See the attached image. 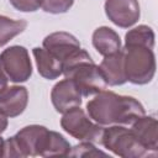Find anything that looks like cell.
Segmentation results:
<instances>
[{
    "label": "cell",
    "mask_w": 158,
    "mask_h": 158,
    "mask_svg": "<svg viewBox=\"0 0 158 158\" xmlns=\"http://www.w3.org/2000/svg\"><path fill=\"white\" fill-rule=\"evenodd\" d=\"M86 114L101 126H126L143 116L146 111L143 105L133 96L104 90L86 102Z\"/></svg>",
    "instance_id": "6da1fadb"
},
{
    "label": "cell",
    "mask_w": 158,
    "mask_h": 158,
    "mask_svg": "<svg viewBox=\"0 0 158 158\" xmlns=\"http://www.w3.org/2000/svg\"><path fill=\"white\" fill-rule=\"evenodd\" d=\"M62 74L74 81L81 96L96 95L106 90L107 83L99 68L85 49H79L62 63Z\"/></svg>",
    "instance_id": "7a4b0ae2"
},
{
    "label": "cell",
    "mask_w": 158,
    "mask_h": 158,
    "mask_svg": "<svg viewBox=\"0 0 158 158\" xmlns=\"http://www.w3.org/2000/svg\"><path fill=\"white\" fill-rule=\"evenodd\" d=\"M123 68L127 81L135 85H146L156 74V56L153 49L144 46H123Z\"/></svg>",
    "instance_id": "3957f363"
},
{
    "label": "cell",
    "mask_w": 158,
    "mask_h": 158,
    "mask_svg": "<svg viewBox=\"0 0 158 158\" xmlns=\"http://www.w3.org/2000/svg\"><path fill=\"white\" fill-rule=\"evenodd\" d=\"M100 144L122 158H156L138 142L131 128L122 125H111L104 128Z\"/></svg>",
    "instance_id": "277c9868"
},
{
    "label": "cell",
    "mask_w": 158,
    "mask_h": 158,
    "mask_svg": "<svg viewBox=\"0 0 158 158\" xmlns=\"http://www.w3.org/2000/svg\"><path fill=\"white\" fill-rule=\"evenodd\" d=\"M48 128L42 125H28L4 142L2 157H38Z\"/></svg>",
    "instance_id": "5b68a950"
},
{
    "label": "cell",
    "mask_w": 158,
    "mask_h": 158,
    "mask_svg": "<svg viewBox=\"0 0 158 158\" xmlns=\"http://www.w3.org/2000/svg\"><path fill=\"white\" fill-rule=\"evenodd\" d=\"M60 127L73 138L91 143H100L104 131V126L94 122L80 106L73 107L63 114Z\"/></svg>",
    "instance_id": "8992f818"
},
{
    "label": "cell",
    "mask_w": 158,
    "mask_h": 158,
    "mask_svg": "<svg viewBox=\"0 0 158 158\" xmlns=\"http://www.w3.org/2000/svg\"><path fill=\"white\" fill-rule=\"evenodd\" d=\"M0 68L12 83H25L32 75L30 53L23 46H10L0 53Z\"/></svg>",
    "instance_id": "52a82bcc"
},
{
    "label": "cell",
    "mask_w": 158,
    "mask_h": 158,
    "mask_svg": "<svg viewBox=\"0 0 158 158\" xmlns=\"http://www.w3.org/2000/svg\"><path fill=\"white\" fill-rule=\"evenodd\" d=\"M104 10L107 19L121 28L133 26L141 16L138 0H106Z\"/></svg>",
    "instance_id": "ba28073f"
},
{
    "label": "cell",
    "mask_w": 158,
    "mask_h": 158,
    "mask_svg": "<svg viewBox=\"0 0 158 158\" xmlns=\"http://www.w3.org/2000/svg\"><path fill=\"white\" fill-rule=\"evenodd\" d=\"M81 93L69 78L59 80L51 91V101L57 112L64 114L65 111L81 105Z\"/></svg>",
    "instance_id": "9c48e42d"
},
{
    "label": "cell",
    "mask_w": 158,
    "mask_h": 158,
    "mask_svg": "<svg viewBox=\"0 0 158 158\" xmlns=\"http://www.w3.org/2000/svg\"><path fill=\"white\" fill-rule=\"evenodd\" d=\"M42 47L58 58L62 63L81 48L79 40L74 35L65 31H58L46 36L42 42Z\"/></svg>",
    "instance_id": "30bf717a"
},
{
    "label": "cell",
    "mask_w": 158,
    "mask_h": 158,
    "mask_svg": "<svg viewBox=\"0 0 158 158\" xmlns=\"http://www.w3.org/2000/svg\"><path fill=\"white\" fill-rule=\"evenodd\" d=\"M28 91L26 86L12 85L0 91V112L7 117L20 116L27 107Z\"/></svg>",
    "instance_id": "8fae6325"
},
{
    "label": "cell",
    "mask_w": 158,
    "mask_h": 158,
    "mask_svg": "<svg viewBox=\"0 0 158 158\" xmlns=\"http://www.w3.org/2000/svg\"><path fill=\"white\" fill-rule=\"evenodd\" d=\"M131 131L147 151L158 156V121L154 116L144 114L138 117L131 123Z\"/></svg>",
    "instance_id": "7c38bea8"
},
{
    "label": "cell",
    "mask_w": 158,
    "mask_h": 158,
    "mask_svg": "<svg viewBox=\"0 0 158 158\" xmlns=\"http://www.w3.org/2000/svg\"><path fill=\"white\" fill-rule=\"evenodd\" d=\"M91 42L98 53L104 57L115 54L121 51V38L118 33L107 26L98 27L93 32Z\"/></svg>",
    "instance_id": "4fadbf2b"
},
{
    "label": "cell",
    "mask_w": 158,
    "mask_h": 158,
    "mask_svg": "<svg viewBox=\"0 0 158 158\" xmlns=\"http://www.w3.org/2000/svg\"><path fill=\"white\" fill-rule=\"evenodd\" d=\"M107 85L110 86H117L123 85L127 79L125 75V68H123V54L122 51L104 57L99 65Z\"/></svg>",
    "instance_id": "5bb4252c"
},
{
    "label": "cell",
    "mask_w": 158,
    "mask_h": 158,
    "mask_svg": "<svg viewBox=\"0 0 158 158\" xmlns=\"http://www.w3.org/2000/svg\"><path fill=\"white\" fill-rule=\"evenodd\" d=\"M32 54L37 65L38 74L48 80H53L62 75V62L43 47H35Z\"/></svg>",
    "instance_id": "9a60e30c"
},
{
    "label": "cell",
    "mask_w": 158,
    "mask_h": 158,
    "mask_svg": "<svg viewBox=\"0 0 158 158\" xmlns=\"http://www.w3.org/2000/svg\"><path fill=\"white\" fill-rule=\"evenodd\" d=\"M70 148H72L70 143L67 141V138L63 135L48 130L40 151V157H53V156L65 157L69 154Z\"/></svg>",
    "instance_id": "2e32d148"
},
{
    "label": "cell",
    "mask_w": 158,
    "mask_h": 158,
    "mask_svg": "<svg viewBox=\"0 0 158 158\" xmlns=\"http://www.w3.org/2000/svg\"><path fill=\"white\" fill-rule=\"evenodd\" d=\"M156 35L152 27L147 25H138L128 30L125 35V46H144L151 49L154 48Z\"/></svg>",
    "instance_id": "e0dca14e"
},
{
    "label": "cell",
    "mask_w": 158,
    "mask_h": 158,
    "mask_svg": "<svg viewBox=\"0 0 158 158\" xmlns=\"http://www.w3.org/2000/svg\"><path fill=\"white\" fill-rule=\"evenodd\" d=\"M26 27L27 21L25 20H12L5 15H0V47L22 33Z\"/></svg>",
    "instance_id": "ac0fdd59"
},
{
    "label": "cell",
    "mask_w": 158,
    "mask_h": 158,
    "mask_svg": "<svg viewBox=\"0 0 158 158\" xmlns=\"http://www.w3.org/2000/svg\"><path fill=\"white\" fill-rule=\"evenodd\" d=\"M69 157H98V156H107V153L98 149L91 142H80L79 144L70 148L68 154Z\"/></svg>",
    "instance_id": "d6986e66"
},
{
    "label": "cell",
    "mask_w": 158,
    "mask_h": 158,
    "mask_svg": "<svg viewBox=\"0 0 158 158\" xmlns=\"http://www.w3.org/2000/svg\"><path fill=\"white\" fill-rule=\"evenodd\" d=\"M74 4V0H42V10L48 14L58 15L67 12Z\"/></svg>",
    "instance_id": "ffe728a7"
},
{
    "label": "cell",
    "mask_w": 158,
    "mask_h": 158,
    "mask_svg": "<svg viewBox=\"0 0 158 158\" xmlns=\"http://www.w3.org/2000/svg\"><path fill=\"white\" fill-rule=\"evenodd\" d=\"M9 1L14 9L21 12H35L42 5V0H9Z\"/></svg>",
    "instance_id": "44dd1931"
},
{
    "label": "cell",
    "mask_w": 158,
    "mask_h": 158,
    "mask_svg": "<svg viewBox=\"0 0 158 158\" xmlns=\"http://www.w3.org/2000/svg\"><path fill=\"white\" fill-rule=\"evenodd\" d=\"M7 125H9L7 116H5L2 112H0V135H1L2 132H5V131H6Z\"/></svg>",
    "instance_id": "7402d4cb"
},
{
    "label": "cell",
    "mask_w": 158,
    "mask_h": 158,
    "mask_svg": "<svg viewBox=\"0 0 158 158\" xmlns=\"http://www.w3.org/2000/svg\"><path fill=\"white\" fill-rule=\"evenodd\" d=\"M7 81H9L7 77L5 75V73L2 72V69L0 68V91L4 90V89L7 86Z\"/></svg>",
    "instance_id": "603a6c76"
},
{
    "label": "cell",
    "mask_w": 158,
    "mask_h": 158,
    "mask_svg": "<svg viewBox=\"0 0 158 158\" xmlns=\"http://www.w3.org/2000/svg\"><path fill=\"white\" fill-rule=\"evenodd\" d=\"M4 138L0 136V157H2V152H4Z\"/></svg>",
    "instance_id": "cb8c5ba5"
}]
</instances>
